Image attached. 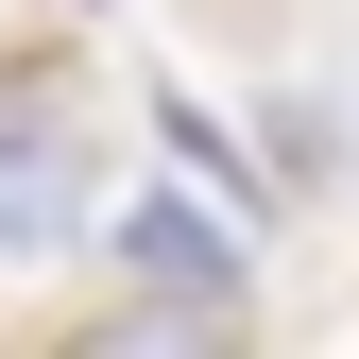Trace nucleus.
I'll return each instance as SVG.
<instances>
[{
    "label": "nucleus",
    "mask_w": 359,
    "mask_h": 359,
    "mask_svg": "<svg viewBox=\"0 0 359 359\" xmlns=\"http://www.w3.org/2000/svg\"><path fill=\"white\" fill-rule=\"evenodd\" d=\"M103 257L205 308V291H240V274H257V205H240V189H222V205H189V189H137V205H103Z\"/></svg>",
    "instance_id": "2"
},
{
    "label": "nucleus",
    "mask_w": 359,
    "mask_h": 359,
    "mask_svg": "<svg viewBox=\"0 0 359 359\" xmlns=\"http://www.w3.org/2000/svg\"><path fill=\"white\" fill-rule=\"evenodd\" d=\"M52 257H103V154L52 69H0V291Z\"/></svg>",
    "instance_id": "1"
}]
</instances>
